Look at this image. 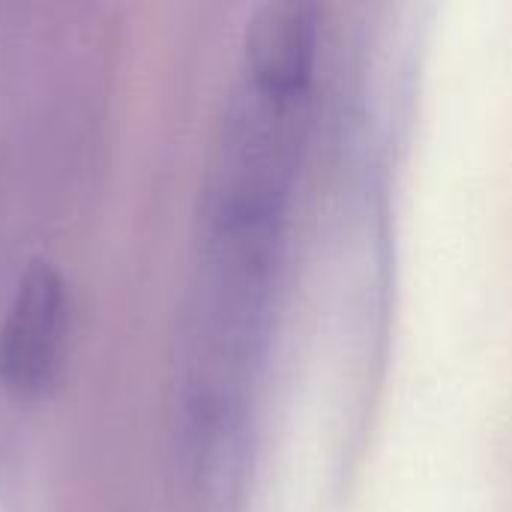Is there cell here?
<instances>
[{"label":"cell","instance_id":"obj_1","mask_svg":"<svg viewBox=\"0 0 512 512\" xmlns=\"http://www.w3.org/2000/svg\"><path fill=\"white\" fill-rule=\"evenodd\" d=\"M66 327L63 279L48 264H30L0 330V381L18 396H39L57 375Z\"/></svg>","mask_w":512,"mask_h":512}]
</instances>
